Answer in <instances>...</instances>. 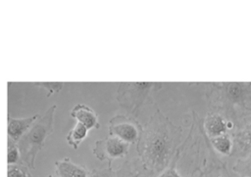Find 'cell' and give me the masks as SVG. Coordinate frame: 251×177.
<instances>
[{
	"mask_svg": "<svg viewBox=\"0 0 251 177\" xmlns=\"http://www.w3.org/2000/svg\"><path fill=\"white\" fill-rule=\"evenodd\" d=\"M156 177H181V176L178 174V172L176 170L175 166L173 165V166L165 169L162 173H160Z\"/></svg>",
	"mask_w": 251,
	"mask_h": 177,
	"instance_id": "20",
	"label": "cell"
},
{
	"mask_svg": "<svg viewBox=\"0 0 251 177\" xmlns=\"http://www.w3.org/2000/svg\"><path fill=\"white\" fill-rule=\"evenodd\" d=\"M55 168L58 177H88L89 173L84 166L75 163L67 156L57 160L55 162Z\"/></svg>",
	"mask_w": 251,
	"mask_h": 177,
	"instance_id": "10",
	"label": "cell"
},
{
	"mask_svg": "<svg viewBox=\"0 0 251 177\" xmlns=\"http://www.w3.org/2000/svg\"><path fill=\"white\" fill-rule=\"evenodd\" d=\"M157 85L155 82H123L119 85L117 100L120 105L132 114L138 111L152 89Z\"/></svg>",
	"mask_w": 251,
	"mask_h": 177,
	"instance_id": "4",
	"label": "cell"
},
{
	"mask_svg": "<svg viewBox=\"0 0 251 177\" xmlns=\"http://www.w3.org/2000/svg\"><path fill=\"white\" fill-rule=\"evenodd\" d=\"M128 147L129 144L117 137L109 136L107 138L97 140L94 144L92 153L99 160H108L110 166L113 159L123 157L127 154Z\"/></svg>",
	"mask_w": 251,
	"mask_h": 177,
	"instance_id": "5",
	"label": "cell"
},
{
	"mask_svg": "<svg viewBox=\"0 0 251 177\" xmlns=\"http://www.w3.org/2000/svg\"><path fill=\"white\" fill-rule=\"evenodd\" d=\"M7 177H32L29 168L22 162L15 164H8L7 166Z\"/></svg>",
	"mask_w": 251,
	"mask_h": 177,
	"instance_id": "16",
	"label": "cell"
},
{
	"mask_svg": "<svg viewBox=\"0 0 251 177\" xmlns=\"http://www.w3.org/2000/svg\"><path fill=\"white\" fill-rule=\"evenodd\" d=\"M213 148L223 155H231L233 149V140L229 133L222 134L216 137L210 138Z\"/></svg>",
	"mask_w": 251,
	"mask_h": 177,
	"instance_id": "12",
	"label": "cell"
},
{
	"mask_svg": "<svg viewBox=\"0 0 251 177\" xmlns=\"http://www.w3.org/2000/svg\"><path fill=\"white\" fill-rule=\"evenodd\" d=\"M47 177H58V176H54V175H52V174H50V175H48Z\"/></svg>",
	"mask_w": 251,
	"mask_h": 177,
	"instance_id": "21",
	"label": "cell"
},
{
	"mask_svg": "<svg viewBox=\"0 0 251 177\" xmlns=\"http://www.w3.org/2000/svg\"><path fill=\"white\" fill-rule=\"evenodd\" d=\"M232 140L233 149L231 155L244 157L251 154V114L240 120Z\"/></svg>",
	"mask_w": 251,
	"mask_h": 177,
	"instance_id": "6",
	"label": "cell"
},
{
	"mask_svg": "<svg viewBox=\"0 0 251 177\" xmlns=\"http://www.w3.org/2000/svg\"><path fill=\"white\" fill-rule=\"evenodd\" d=\"M39 88H43L47 90V98H49L52 94L60 92L64 87V82H35L34 83Z\"/></svg>",
	"mask_w": 251,
	"mask_h": 177,
	"instance_id": "18",
	"label": "cell"
},
{
	"mask_svg": "<svg viewBox=\"0 0 251 177\" xmlns=\"http://www.w3.org/2000/svg\"><path fill=\"white\" fill-rule=\"evenodd\" d=\"M180 131L159 111L154 113L137 141V152L143 168L155 177L169 167L179 140Z\"/></svg>",
	"mask_w": 251,
	"mask_h": 177,
	"instance_id": "1",
	"label": "cell"
},
{
	"mask_svg": "<svg viewBox=\"0 0 251 177\" xmlns=\"http://www.w3.org/2000/svg\"><path fill=\"white\" fill-rule=\"evenodd\" d=\"M112 177H147L144 175L138 168H136L135 165L125 164L120 167V169L116 170L115 172H112Z\"/></svg>",
	"mask_w": 251,
	"mask_h": 177,
	"instance_id": "15",
	"label": "cell"
},
{
	"mask_svg": "<svg viewBox=\"0 0 251 177\" xmlns=\"http://www.w3.org/2000/svg\"><path fill=\"white\" fill-rule=\"evenodd\" d=\"M71 116L75 118L76 122L84 125L88 130L100 127L97 113L84 104L75 105L71 111Z\"/></svg>",
	"mask_w": 251,
	"mask_h": 177,
	"instance_id": "9",
	"label": "cell"
},
{
	"mask_svg": "<svg viewBox=\"0 0 251 177\" xmlns=\"http://www.w3.org/2000/svg\"><path fill=\"white\" fill-rule=\"evenodd\" d=\"M112 170L110 166L103 169H92L88 173V177H112Z\"/></svg>",
	"mask_w": 251,
	"mask_h": 177,
	"instance_id": "19",
	"label": "cell"
},
{
	"mask_svg": "<svg viewBox=\"0 0 251 177\" xmlns=\"http://www.w3.org/2000/svg\"><path fill=\"white\" fill-rule=\"evenodd\" d=\"M38 116V114H34L28 117L16 118L8 115V137L15 142H18L19 139L26 132V130L37 119Z\"/></svg>",
	"mask_w": 251,
	"mask_h": 177,
	"instance_id": "11",
	"label": "cell"
},
{
	"mask_svg": "<svg viewBox=\"0 0 251 177\" xmlns=\"http://www.w3.org/2000/svg\"><path fill=\"white\" fill-rule=\"evenodd\" d=\"M88 129L81 123L76 122L75 125L69 131L66 136V140L69 146L74 150H77L81 142L87 137Z\"/></svg>",
	"mask_w": 251,
	"mask_h": 177,
	"instance_id": "13",
	"label": "cell"
},
{
	"mask_svg": "<svg viewBox=\"0 0 251 177\" xmlns=\"http://www.w3.org/2000/svg\"><path fill=\"white\" fill-rule=\"evenodd\" d=\"M232 170L240 177H251V154L240 157L233 165Z\"/></svg>",
	"mask_w": 251,
	"mask_h": 177,
	"instance_id": "14",
	"label": "cell"
},
{
	"mask_svg": "<svg viewBox=\"0 0 251 177\" xmlns=\"http://www.w3.org/2000/svg\"><path fill=\"white\" fill-rule=\"evenodd\" d=\"M20 160V153L17 142L8 137L7 141V162L8 164L18 163Z\"/></svg>",
	"mask_w": 251,
	"mask_h": 177,
	"instance_id": "17",
	"label": "cell"
},
{
	"mask_svg": "<svg viewBox=\"0 0 251 177\" xmlns=\"http://www.w3.org/2000/svg\"><path fill=\"white\" fill-rule=\"evenodd\" d=\"M56 108L57 106L53 105L43 115H39L17 142L20 153V162L29 169L35 168L36 155L44 147L48 136L53 132Z\"/></svg>",
	"mask_w": 251,
	"mask_h": 177,
	"instance_id": "2",
	"label": "cell"
},
{
	"mask_svg": "<svg viewBox=\"0 0 251 177\" xmlns=\"http://www.w3.org/2000/svg\"><path fill=\"white\" fill-rule=\"evenodd\" d=\"M109 134L127 144L136 143L140 135L137 126L132 122L127 121L126 117L122 115H117L110 120Z\"/></svg>",
	"mask_w": 251,
	"mask_h": 177,
	"instance_id": "7",
	"label": "cell"
},
{
	"mask_svg": "<svg viewBox=\"0 0 251 177\" xmlns=\"http://www.w3.org/2000/svg\"><path fill=\"white\" fill-rule=\"evenodd\" d=\"M210 85L209 98L218 111L229 112L235 107L251 111V82H224Z\"/></svg>",
	"mask_w": 251,
	"mask_h": 177,
	"instance_id": "3",
	"label": "cell"
},
{
	"mask_svg": "<svg viewBox=\"0 0 251 177\" xmlns=\"http://www.w3.org/2000/svg\"><path fill=\"white\" fill-rule=\"evenodd\" d=\"M204 125L207 134L210 138H212L228 133V131L233 128L234 122L227 116H224L218 112H212L207 115Z\"/></svg>",
	"mask_w": 251,
	"mask_h": 177,
	"instance_id": "8",
	"label": "cell"
}]
</instances>
